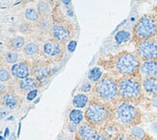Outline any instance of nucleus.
Listing matches in <instances>:
<instances>
[{"label": "nucleus", "mask_w": 157, "mask_h": 140, "mask_svg": "<svg viewBox=\"0 0 157 140\" xmlns=\"http://www.w3.org/2000/svg\"><path fill=\"white\" fill-rule=\"evenodd\" d=\"M141 59L135 53L123 51L114 59V68L120 75L130 76L139 72L141 66Z\"/></svg>", "instance_id": "obj_1"}, {"label": "nucleus", "mask_w": 157, "mask_h": 140, "mask_svg": "<svg viewBox=\"0 0 157 140\" xmlns=\"http://www.w3.org/2000/svg\"><path fill=\"white\" fill-rule=\"evenodd\" d=\"M157 32V17L152 14L142 16L133 28L136 39L138 41L151 39L155 37Z\"/></svg>", "instance_id": "obj_2"}, {"label": "nucleus", "mask_w": 157, "mask_h": 140, "mask_svg": "<svg viewBox=\"0 0 157 140\" xmlns=\"http://www.w3.org/2000/svg\"><path fill=\"white\" fill-rule=\"evenodd\" d=\"M95 92L101 100L105 101H113L119 94L118 84H117L116 80L113 78L105 76L104 78H101L96 84Z\"/></svg>", "instance_id": "obj_3"}, {"label": "nucleus", "mask_w": 157, "mask_h": 140, "mask_svg": "<svg viewBox=\"0 0 157 140\" xmlns=\"http://www.w3.org/2000/svg\"><path fill=\"white\" fill-rule=\"evenodd\" d=\"M119 95L125 100H137L142 94V84L135 78L125 77L118 81Z\"/></svg>", "instance_id": "obj_4"}, {"label": "nucleus", "mask_w": 157, "mask_h": 140, "mask_svg": "<svg viewBox=\"0 0 157 140\" xmlns=\"http://www.w3.org/2000/svg\"><path fill=\"white\" fill-rule=\"evenodd\" d=\"M136 54L141 60H157V41L156 39H147L138 41Z\"/></svg>", "instance_id": "obj_5"}, {"label": "nucleus", "mask_w": 157, "mask_h": 140, "mask_svg": "<svg viewBox=\"0 0 157 140\" xmlns=\"http://www.w3.org/2000/svg\"><path fill=\"white\" fill-rule=\"evenodd\" d=\"M139 111L136 106L128 101H124L117 108V117L123 125H131L137 120Z\"/></svg>", "instance_id": "obj_6"}, {"label": "nucleus", "mask_w": 157, "mask_h": 140, "mask_svg": "<svg viewBox=\"0 0 157 140\" xmlns=\"http://www.w3.org/2000/svg\"><path fill=\"white\" fill-rule=\"evenodd\" d=\"M86 117L90 124L98 125L103 123L108 117L107 109L98 102H92L86 109Z\"/></svg>", "instance_id": "obj_7"}, {"label": "nucleus", "mask_w": 157, "mask_h": 140, "mask_svg": "<svg viewBox=\"0 0 157 140\" xmlns=\"http://www.w3.org/2000/svg\"><path fill=\"white\" fill-rule=\"evenodd\" d=\"M63 46L61 42L56 40H50L44 42L42 46V51L47 57L50 58H56L62 53Z\"/></svg>", "instance_id": "obj_8"}, {"label": "nucleus", "mask_w": 157, "mask_h": 140, "mask_svg": "<svg viewBox=\"0 0 157 140\" xmlns=\"http://www.w3.org/2000/svg\"><path fill=\"white\" fill-rule=\"evenodd\" d=\"M139 72L143 78L157 77V60L143 61Z\"/></svg>", "instance_id": "obj_9"}, {"label": "nucleus", "mask_w": 157, "mask_h": 140, "mask_svg": "<svg viewBox=\"0 0 157 140\" xmlns=\"http://www.w3.org/2000/svg\"><path fill=\"white\" fill-rule=\"evenodd\" d=\"M52 36L54 40L59 42H65L70 38V30L63 23L54 22L51 29Z\"/></svg>", "instance_id": "obj_10"}, {"label": "nucleus", "mask_w": 157, "mask_h": 140, "mask_svg": "<svg viewBox=\"0 0 157 140\" xmlns=\"http://www.w3.org/2000/svg\"><path fill=\"white\" fill-rule=\"evenodd\" d=\"M11 75L17 79H25L30 75V68L25 61H21L19 63L12 65Z\"/></svg>", "instance_id": "obj_11"}, {"label": "nucleus", "mask_w": 157, "mask_h": 140, "mask_svg": "<svg viewBox=\"0 0 157 140\" xmlns=\"http://www.w3.org/2000/svg\"><path fill=\"white\" fill-rule=\"evenodd\" d=\"M97 134L95 129L89 124H84L80 127L78 131V136L81 140H90L94 135Z\"/></svg>", "instance_id": "obj_12"}, {"label": "nucleus", "mask_w": 157, "mask_h": 140, "mask_svg": "<svg viewBox=\"0 0 157 140\" xmlns=\"http://www.w3.org/2000/svg\"><path fill=\"white\" fill-rule=\"evenodd\" d=\"M142 87L144 92L148 95H157V77L144 78L142 81Z\"/></svg>", "instance_id": "obj_13"}, {"label": "nucleus", "mask_w": 157, "mask_h": 140, "mask_svg": "<svg viewBox=\"0 0 157 140\" xmlns=\"http://www.w3.org/2000/svg\"><path fill=\"white\" fill-rule=\"evenodd\" d=\"M50 74L51 70L47 66L38 65L33 68V75L39 81H44V79H48V77L50 76Z\"/></svg>", "instance_id": "obj_14"}, {"label": "nucleus", "mask_w": 157, "mask_h": 140, "mask_svg": "<svg viewBox=\"0 0 157 140\" xmlns=\"http://www.w3.org/2000/svg\"><path fill=\"white\" fill-rule=\"evenodd\" d=\"M38 86H39V80L32 77L25 78V79H21L19 82L20 89H21L22 91H27V92L34 89H37Z\"/></svg>", "instance_id": "obj_15"}, {"label": "nucleus", "mask_w": 157, "mask_h": 140, "mask_svg": "<svg viewBox=\"0 0 157 140\" xmlns=\"http://www.w3.org/2000/svg\"><path fill=\"white\" fill-rule=\"evenodd\" d=\"M132 35L130 32L126 31V30H119V31L114 35V42L118 45L124 44V42H127L131 41Z\"/></svg>", "instance_id": "obj_16"}, {"label": "nucleus", "mask_w": 157, "mask_h": 140, "mask_svg": "<svg viewBox=\"0 0 157 140\" xmlns=\"http://www.w3.org/2000/svg\"><path fill=\"white\" fill-rule=\"evenodd\" d=\"M23 53L25 54L26 56L28 57H31V56H35L37 55L38 52H39V46L36 42H30L28 44H26L25 46V47L22 48Z\"/></svg>", "instance_id": "obj_17"}, {"label": "nucleus", "mask_w": 157, "mask_h": 140, "mask_svg": "<svg viewBox=\"0 0 157 140\" xmlns=\"http://www.w3.org/2000/svg\"><path fill=\"white\" fill-rule=\"evenodd\" d=\"M88 102V97L84 94H78L73 99V105L78 108H83Z\"/></svg>", "instance_id": "obj_18"}, {"label": "nucleus", "mask_w": 157, "mask_h": 140, "mask_svg": "<svg viewBox=\"0 0 157 140\" xmlns=\"http://www.w3.org/2000/svg\"><path fill=\"white\" fill-rule=\"evenodd\" d=\"M84 118V115L82 110H78V109H73L71 110L69 113V120L74 124H81L82 120Z\"/></svg>", "instance_id": "obj_19"}, {"label": "nucleus", "mask_w": 157, "mask_h": 140, "mask_svg": "<svg viewBox=\"0 0 157 140\" xmlns=\"http://www.w3.org/2000/svg\"><path fill=\"white\" fill-rule=\"evenodd\" d=\"M37 11L41 16L46 17V16H49L51 14L52 7L48 2L43 1V0H40V1L37 3Z\"/></svg>", "instance_id": "obj_20"}, {"label": "nucleus", "mask_w": 157, "mask_h": 140, "mask_svg": "<svg viewBox=\"0 0 157 140\" xmlns=\"http://www.w3.org/2000/svg\"><path fill=\"white\" fill-rule=\"evenodd\" d=\"M23 15H25V20H27L28 21L35 22V21H38L40 19V14L38 13V11L34 8H27L25 11Z\"/></svg>", "instance_id": "obj_21"}, {"label": "nucleus", "mask_w": 157, "mask_h": 140, "mask_svg": "<svg viewBox=\"0 0 157 140\" xmlns=\"http://www.w3.org/2000/svg\"><path fill=\"white\" fill-rule=\"evenodd\" d=\"M2 102H3V105H5L7 107L9 108H13L17 105V97L14 95V94H12V93H8V94H6L3 96V98H2Z\"/></svg>", "instance_id": "obj_22"}, {"label": "nucleus", "mask_w": 157, "mask_h": 140, "mask_svg": "<svg viewBox=\"0 0 157 140\" xmlns=\"http://www.w3.org/2000/svg\"><path fill=\"white\" fill-rule=\"evenodd\" d=\"M101 76H102V71L98 67L90 69L87 74V78L90 81H93V82L99 81L101 79Z\"/></svg>", "instance_id": "obj_23"}, {"label": "nucleus", "mask_w": 157, "mask_h": 140, "mask_svg": "<svg viewBox=\"0 0 157 140\" xmlns=\"http://www.w3.org/2000/svg\"><path fill=\"white\" fill-rule=\"evenodd\" d=\"M25 40L22 37H16L10 41V46L13 50H20L25 47Z\"/></svg>", "instance_id": "obj_24"}, {"label": "nucleus", "mask_w": 157, "mask_h": 140, "mask_svg": "<svg viewBox=\"0 0 157 140\" xmlns=\"http://www.w3.org/2000/svg\"><path fill=\"white\" fill-rule=\"evenodd\" d=\"M131 134L136 139H139V140H143L144 137H146V132H144V129L139 126H135L134 127H132Z\"/></svg>", "instance_id": "obj_25"}, {"label": "nucleus", "mask_w": 157, "mask_h": 140, "mask_svg": "<svg viewBox=\"0 0 157 140\" xmlns=\"http://www.w3.org/2000/svg\"><path fill=\"white\" fill-rule=\"evenodd\" d=\"M52 20L49 17V16L44 17L42 20L39 22V28L41 31H48V30L52 29Z\"/></svg>", "instance_id": "obj_26"}, {"label": "nucleus", "mask_w": 157, "mask_h": 140, "mask_svg": "<svg viewBox=\"0 0 157 140\" xmlns=\"http://www.w3.org/2000/svg\"><path fill=\"white\" fill-rule=\"evenodd\" d=\"M17 60H19V54H17V52L10 51V52L5 54V61L8 64L14 65V64H16V62Z\"/></svg>", "instance_id": "obj_27"}, {"label": "nucleus", "mask_w": 157, "mask_h": 140, "mask_svg": "<svg viewBox=\"0 0 157 140\" xmlns=\"http://www.w3.org/2000/svg\"><path fill=\"white\" fill-rule=\"evenodd\" d=\"M10 78V72L9 71L4 68V67H2L1 68V71H0V80H1V82H6L8 81Z\"/></svg>", "instance_id": "obj_28"}, {"label": "nucleus", "mask_w": 157, "mask_h": 140, "mask_svg": "<svg viewBox=\"0 0 157 140\" xmlns=\"http://www.w3.org/2000/svg\"><path fill=\"white\" fill-rule=\"evenodd\" d=\"M37 94H38V91L37 89H34V90H31V91H29V92L27 93V96H26V99L27 101H33L36 97H37Z\"/></svg>", "instance_id": "obj_29"}, {"label": "nucleus", "mask_w": 157, "mask_h": 140, "mask_svg": "<svg viewBox=\"0 0 157 140\" xmlns=\"http://www.w3.org/2000/svg\"><path fill=\"white\" fill-rule=\"evenodd\" d=\"M76 46H77V42L76 41H70L68 46H67V50L70 52H73L75 50V48H76Z\"/></svg>", "instance_id": "obj_30"}, {"label": "nucleus", "mask_w": 157, "mask_h": 140, "mask_svg": "<svg viewBox=\"0 0 157 140\" xmlns=\"http://www.w3.org/2000/svg\"><path fill=\"white\" fill-rule=\"evenodd\" d=\"M82 90L83 91V92H89L90 90H91V84L88 83V82H86V83H83L82 84Z\"/></svg>", "instance_id": "obj_31"}, {"label": "nucleus", "mask_w": 157, "mask_h": 140, "mask_svg": "<svg viewBox=\"0 0 157 140\" xmlns=\"http://www.w3.org/2000/svg\"><path fill=\"white\" fill-rule=\"evenodd\" d=\"M90 140H107V138L104 136V135H102V134H96V135H94L91 139Z\"/></svg>", "instance_id": "obj_32"}, {"label": "nucleus", "mask_w": 157, "mask_h": 140, "mask_svg": "<svg viewBox=\"0 0 157 140\" xmlns=\"http://www.w3.org/2000/svg\"><path fill=\"white\" fill-rule=\"evenodd\" d=\"M69 131L71 132H75L77 131V124H74V123H72L70 126H69Z\"/></svg>", "instance_id": "obj_33"}, {"label": "nucleus", "mask_w": 157, "mask_h": 140, "mask_svg": "<svg viewBox=\"0 0 157 140\" xmlns=\"http://www.w3.org/2000/svg\"><path fill=\"white\" fill-rule=\"evenodd\" d=\"M151 103H152L153 106L157 107V95L152 96V98H151Z\"/></svg>", "instance_id": "obj_34"}, {"label": "nucleus", "mask_w": 157, "mask_h": 140, "mask_svg": "<svg viewBox=\"0 0 157 140\" xmlns=\"http://www.w3.org/2000/svg\"><path fill=\"white\" fill-rule=\"evenodd\" d=\"M150 127H151V130H152L154 132L157 133V123H153L151 126H150Z\"/></svg>", "instance_id": "obj_35"}, {"label": "nucleus", "mask_w": 157, "mask_h": 140, "mask_svg": "<svg viewBox=\"0 0 157 140\" xmlns=\"http://www.w3.org/2000/svg\"><path fill=\"white\" fill-rule=\"evenodd\" d=\"M61 2L65 5V6H69L71 4V0H61Z\"/></svg>", "instance_id": "obj_36"}, {"label": "nucleus", "mask_w": 157, "mask_h": 140, "mask_svg": "<svg viewBox=\"0 0 157 140\" xmlns=\"http://www.w3.org/2000/svg\"><path fill=\"white\" fill-rule=\"evenodd\" d=\"M119 140H131V139H130L129 137H127V136H122Z\"/></svg>", "instance_id": "obj_37"}, {"label": "nucleus", "mask_w": 157, "mask_h": 140, "mask_svg": "<svg viewBox=\"0 0 157 140\" xmlns=\"http://www.w3.org/2000/svg\"><path fill=\"white\" fill-rule=\"evenodd\" d=\"M6 132H5V137H7L8 136V134H9V129L7 127V129H6V131H5Z\"/></svg>", "instance_id": "obj_38"}, {"label": "nucleus", "mask_w": 157, "mask_h": 140, "mask_svg": "<svg viewBox=\"0 0 157 140\" xmlns=\"http://www.w3.org/2000/svg\"><path fill=\"white\" fill-rule=\"evenodd\" d=\"M155 13H156V15H155V16L157 17V6H156V8H155Z\"/></svg>", "instance_id": "obj_39"}, {"label": "nucleus", "mask_w": 157, "mask_h": 140, "mask_svg": "<svg viewBox=\"0 0 157 140\" xmlns=\"http://www.w3.org/2000/svg\"><path fill=\"white\" fill-rule=\"evenodd\" d=\"M48 1H50V2H54V1H56V0H48Z\"/></svg>", "instance_id": "obj_40"}, {"label": "nucleus", "mask_w": 157, "mask_h": 140, "mask_svg": "<svg viewBox=\"0 0 157 140\" xmlns=\"http://www.w3.org/2000/svg\"><path fill=\"white\" fill-rule=\"evenodd\" d=\"M155 39H156V41H157V32H156V35H155Z\"/></svg>", "instance_id": "obj_41"}, {"label": "nucleus", "mask_w": 157, "mask_h": 140, "mask_svg": "<svg viewBox=\"0 0 157 140\" xmlns=\"http://www.w3.org/2000/svg\"><path fill=\"white\" fill-rule=\"evenodd\" d=\"M1 140H4V137H3V136L1 137Z\"/></svg>", "instance_id": "obj_42"}]
</instances>
